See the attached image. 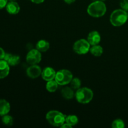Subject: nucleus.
<instances>
[{
  "instance_id": "nucleus-1",
  "label": "nucleus",
  "mask_w": 128,
  "mask_h": 128,
  "mask_svg": "<svg viewBox=\"0 0 128 128\" xmlns=\"http://www.w3.org/2000/svg\"><path fill=\"white\" fill-rule=\"evenodd\" d=\"M88 13L94 18L104 16L106 12V6L102 1H95L88 7Z\"/></svg>"
},
{
  "instance_id": "nucleus-2",
  "label": "nucleus",
  "mask_w": 128,
  "mask_h": 128,
  "mask_svg": "<svg viewBox=\"0 0 128 128\" xmlns=\"http://www.w3.org/2000/svg\"><path fill=\"white\" fill-rule=\"evenodd\" d=\"M66 117L62 112L58 111H49L46 114V120L49 123L53 126L60 127L65 122Z\"/></svg>"
},
{
  "instance_id": "nucleus-3",
  "label": "nucleus",
  "mask_w": 128,
  "mask_h": 128,
  "mask_svg": "<svg viewBox=\"0 0 128 128\" xmlns=\"http://www.w3.org/2000/svg\"><path fill=\"white\" fill-rule=\"evenodd\" d=\"M128 20L127 11L122 9L114 10L110 16L111 23L114 26H121L124 24Z\"/></svg>"
},
{
  "instance_id": "nucleus-4",
  "label": "nucleus",
  "mask_w": 128,
  "mask_h": 128,
  "mask_svg": "<svg viewBox=\"0 0 128 128\" xmlns=\"http://www.w3.org/2000/svg\"><path fill=\"white\" fill-rule=\"evenodd\" d=\"M93 98V92L88 88H82L77 90L76 92V98L80 103L88 104Z\"/></svg>"
},
{
  "instance_id": "nucleus-5",
  "label": "nucleus",
  "mask_w": 128,
  "mask_h": 128,
  "mask_svg": "<svg viewBox=\"0 0 128 128\" xmlns=\"http://www.w3.org/2000/svg\"><path fill=\"white\" fill-rule=\"evenodd\" d=\"M72 79V74L71 71L67 70H61L56 74L54 80L59 85L63 86L71 82Z\"/></svg>"
},
{
  "instance_id": "nucleus-6",
  "label": "nucleus",
  "mask_w": 128,
  "mask_h": 128,
  "mask_svg": "<svg viewBox=\"0 0 128 128\" xmlns=\"http://www.w3.org/2000/svg\"><path fill=\"white\" fill-rule=\"evenodd\" d=\"M90 45L88 40L81 39L74 44L73 50L78 54H85L90 51Z\"/></svg>"
},
{
  "instance_id": "nucleus-7",
  "label": "nucleus",
  "mask_w": 128,
  "mask_h": 128,
  "mask_svg": "<svg viewBox=\"0 0 128 128\" xmlns=\"http://www.w3.org/2000/svg\"><path fill=\"white\" fill-rule=\"evenodd\" d=\"M41 54L40 51L36 50H31L26 56V61L30 64H36L41 61Z\"/></svg>"
},
{
  "instance_id": "nucleus-8",
  "label": "nucleus",
  "mask_w": 128,
  "mask_h": 128,
  "mask_svg": "<svg viewBox=\"0 0 128 128\" xmlns=\"http://www.w3.org/2000/svg\"><path fill=\"white\" fill-rule=\"evenodd\" d=\"M42 70L41 68L36 64L31 65L26 70V73L28 77L31 79L37 78L41 74Z\"/></svg>"
},
{
  "instance_id": "nucleus-9",
  "label": "nucleus",
  "mask_w": 128,
  "mask_h": 128,
  "mask_svg": "<svg viewBox=\"0 0 128 128\" xmlns=\"http://www.w3.org/2000/svg\"><path fill=\"white\" fill-rule=\"evenodd\" d=\"M56 71L51 67H46L41 72V76L44 80L46 81L54 80L56 76Z\"/></svg>"
},
{
  "instance_id": "nucleus-10",
  "label": "nucleus",
  "mask_w": 128,
  "mask_h": 128,
  "mask_svg": "<svg viewBox=\"0 0 128 128\" xmlns=\"http://www.w3.org/2000/svg\"><path fill=\"white\" fill-rule=\"evenodd\" d=\"M87 40L89 43L92 46L98 44L101 41V36L98 31H91V32L89 33L88 36Z\"/></svg>"
},
{
  "instance_id": "nucleus-11",
  "label": "nucleus",
  "mask_w": 128,
  "mask_h": 128,
  "mask_svg": "<svg viewBox=\"0 0 128 128\" xmlns=\"http://www.w3.org/2000/svg\"><path fill=\"white\" fill-rule=\"evenodd\" d=\"M3 60H4L10 66H16L20 62V57L18 55L12 54L11 53H6L5 54L4 58Z\"/></svg>"
},
{
  "instance_id": "nucleus-12",
  "label": "nucleus",
  "mask_w": 128,
  "mask_h": 128,
  "mask_svg": "<svg viewBox=\"0 0 128 128\" xmlns=\"http://www.w3.org/2000/svg\"><path fill=\"white\" fill-rule=\"evenodd\" d=\"M10 65L4 60H0V79L6 78L10 73Z\"/></svg>"
},
{
  "instance_id": "nucleus-13",
  "label": "nucleus",
  "mask_w": 128,
  "mask_h": 128,
  "mask_svg": "<svg viewBox=\"0 0 128 128\" xmlns=\"http://www.w3.org/2000/svg\"><path fill=\"white\" fill-rule=\"evenodd\" d=\"M6 11L10 14H16L20 11V7L18 4L15 1H10L6 6Z\"/></svg>"
},
{
  "instance_id": "nucleus-14",
  "label": "nucleus",
  "mask_w": 128,
  "mask_h": 128,
  "mask_svg": "<svg viewBox=\"0 0 128 128\" xmlns=\"http://www.w3.org/2000/svg\"><path fill=\"white\" fill-rule=\"evenodd\" d=\"M10 103L5 100H0V116H3L8 114L10 111Z\"/></svg>"
},
{
  "instance_id": "nucleus-15",
  "label": "nucleus",
  "mask_w": 128,
  "mask_h": 128,
  "mask_svg": "<svg viewBox=\"0 0 128 128\" xmlns=\"http://www.w3.org/2000/svg\"><path fill=\"white\" fill-rule=\"evenodd\" d=\"M36 48L40 52H45L50 48V43L46 40H40L36 44Z\"/></svg>"
},
{
  "instance_id": "nucleus-16",
  "label": "nucleus",
  "mask_w": 128,
  "mask_h": 128,
  "mask_svg": "<svg viewBox=\"0 0 128 128\" xmlns=\"http://www.w3.org/2000/svg\"><path fill=\"white\" fill-rule=\"evenodd\" d=\"M61 94L66 100H71L74 97V91L72 88L70 87H65L61 90Z\"/></svg>"
},
{
  "instance_id": "nucleus-17",
  "label": "nucleus",
  "mask_w": 128,
  "mask_h": 128,
  "mask_svg": "<svg viewBox=\"0 0 128 128\" xmlns=\"http://www.w3.org/2000/svg\"><path fill=\"white\" fill-rule=\"evenodd\" d=\"M58 84L56 82V80H51V81H48L47 84H46V90L49 91V92H54L57 90L58 87Z\"/></svg>"
},
{
  "instance_id": "nucleus-18",
  "label": "nucleus",
  "mask_w": 128,
  "mask_h": 128,
  "mask_svg": "<svg viewBox=\"0 0 128 128\" xmlns=\"http://www.w3.org/2000/svg\"><path fill=\"white\" fill-rule=\"evenodd\" d=\"M90 52L93 56H100L103 52V49L101 46L98 44L94 45L92 48H90Z\"/></svg>"
},
{
  "instance_id": "nucleus-19",
  "label": "nucleus",
  "mask_w": 128,
  "mask_h": 128,
  "mask_svg": "<svg viewBox=\"0 0 128 128\" xmlns=\"http://www.w3.org/2000/svg\"><path fill=\"white\" fill-rule=\"evenodd\" d=\"M65 122L71 126H75L78 123V118L75 115H70L66 117Z\"/></svg>"
},
{
  "instance_id": "nucleus-20",
  "label": "nucleus",
  "mask_w": 128,
  "mask_h": 128,
  "mask_svg": "<svg viewBox=\"0 0 128 128\" xmlns=\"http://www.w3.org/2000/svg\"><path fill=\"white\" fill-rule=\"evenodd\" d=\"M81 85V80L78 78H72L71 81V86L73 90H78V89L80 88Z\"/></svg>"
},
{
  "instance_id": "nucleus-21",
  "label": "nucleus",
  "mask_w": 128,
  "mask_h": 128,
  "mask_svg": "<svg viewBox=\"0 0 128 128\" xmlns=\"http://www.w3.org/2000/svg\"><path fill=\"white\" fill-rule=\"evenodd\" d=\"M2 122L4 124L6 125V126H12L13 124V119L10 115L6 114L2 116Z\"/></svg>"
},
{
  "instance_id": "nucleus-22",
  "label": "nucleus",
  "mask_w": 128,
  "mask_h": 128,
  "mask_svg": "<svg viewBox=\"0 0 128 128\" xmlns=\"http://www.w3.org/2000/svg\"><path fill=\"white\" fill-rule=\"evenodd\" d=\"M112 127L113 128H124L125 127L124 122L121 119H117L112 122Z\"/></svg>"
},
{
  "instance_id": "nucleus-23",
  "label": "nucleus",
  "mask_w": 128,
  "mask_h": 128,
  "mask_svg": "<svg viewBox=\"0 0 128 128\" xmlns=\"http://www.w3.org/2000/svg\"><path fill=\"white\" fill-rule=\"evenodd\" d=\"M120 6L122 10L128 11V0H121Z\"/></svg>"
},
{
  "instance_id": "nucleus-24",
  "label": "nucleus",
  "mask_w": 128,
  "mask_h": 128,
  "mask_svg": "<svg viewBox=\"0 0 128 128\" xmlns=\"http://www.w3.org/2000/svg\"><path fill=\"white\" fill-rule=\"evenodd\" d=\"M8 0H0V10L6 7Z\"/></svg>"
},
{
  "instance_id": "nucleus-25",
  "label": "nucleus",
  "mask_w": 128,
  "mask_h": 128,
  "mask_svg": "<svg viewBox=\"0 0 128 128\" xmlns=\"http://www.w3.org/2000/svg\"><path fill=\"white\" fill-rule=\"evenodd\" d=\"M5 54H6V52H4L3 49L0 48V60H3L4 58Z\"/></svg>"
},
{
  "instance_id": "nucleus-26",
  "label": "nucleus",
  "mask_w": 128,
  "mask_h": 128,
  "mask_svg": "<svg viewBox=\"0 0 128 128\" xmlns=\"http://www.w3.org/2000/svg\"><path fill=\"white\" fill-rule=\"evenodd\" d=\"M31 1H32V2L34 3H36V4H40V3H42L44 1V0H30Z\"/></svg>"
},
{
  "instance_id": "nucleus-27",
  "label": "nucleus",
  "mask_w": 128,
  "mask_h": 128,
  "mask_svg": "<svg viewBox=\"0 0 128 128\" xmlns=\"http://www.w3.org/2000/svg\"><path fill=\"white\" fill-rule=\"evenodd\" d=\"M61 127L62 128H72V126H71V125H70L69 124H68V123H65V124L64 123L61 126Z\"/></svg>"
},
{
  "instance_id": "nucleus-28",
  "label": "nucleus",
  "mask_w": 128,
  "mask_h": 128,
  "mask_svg": "<svg viewBox=\"0 0 128 128\" xmlns=\"http://www.w3.org/2000/svg\"><path fill=\"white\" fill-rule=\"evenodd\" d=\"M64 1L67 4H71L73 2H74L76 0H64Z\"/></svg>"
},
{
  "instance_id": "nucleus-29",
  "label": "nucleus",
  "mask_w": 128,
  "mask_h": 128,
  "mask_svg": "<svg viewBox=\"0 0 128 128\" xmlns=\"http://www.w3.org/2000/svg\"><path fill=\"white\" fill-rule=\"evenodd\" d=\"M8 1H15L16 0H8Z\"/></svg>"
},
{
  "instance_id": "nucleus-30",
  "label": "nucleus",
  "mask_w": 128,
  "mask_h": 128,
  "mask_svg": "<svg viewBox=\"0 0 128 128\" xmlns=\"http://www.w3.org/2000/svg\"><path fill=\"white\" fill-rule=\"evenodd\" d=\"M127 16H128V12H127Z\"/></svg>"
},
{
  "instance_id": "nucleus-31",
  "label": "nucleus",
  "mask_w": 128,
  "mask_h": 128,
  "mask_svg": "<svg viewBox=\"0 0 128 128\" xmlns=\"http://www.w3.org/2000/svg\"><path fill=\"white\" fill-rule=\"evenodd\" d=\"M101 1H105V0H101Z\"/></svg>"
}]
</instances>
